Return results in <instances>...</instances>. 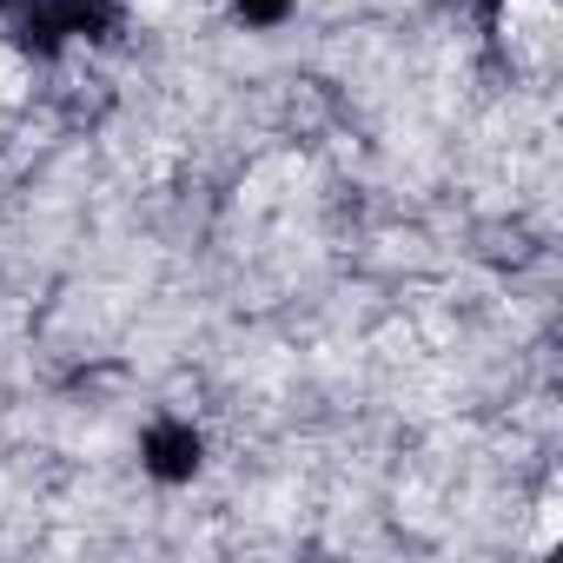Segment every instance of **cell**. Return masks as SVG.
<instances>
[{"instance_id":"3","label":"cell","mask_w":563,"mask_h":563,"mask_svg":"<svg viewBox=\"0 0 563 563\" xmlns=\"http://www.w3.org/2000/svg\"><path fill=\"white\" fill-rule=\"evenodd\" d=\"M225 14H232L245 34H278V27L299 14V0H225Z\"/></svg>"},{"instance_id":"1","label":"cell","mask_w":563,"mask_h":563,"mask_svg":"<svg viewBox=\"0 0 563 563\" xmlns=\"http://www.w3.org/2000/svg\"><path fill=\"white\" fill-rule=\"evenodd\" d=\"M126 27L120 0H27L14 14V47L41 67L67 60L74 47H113Z\"/></svg>"},{"instance_id":"2","label":"cell","mask_w":563,"mask_h":563,"mask_svg":"<svg viewBox=\"0 0 563 563\" xmlns=\"http://www.w3.org/2000/svg\"><path fill=\"white\" fill-rule=\"evenodd\" d=\"M133 457H140V471H146L159 490H186V484H199V471H206V431H199L186 411H159V418L140 424Z\"/></svg>"},{"instance_id":"4","label":"cell","mask_w":563,"mask_h":563,"mask_svg":"<svg viewBox=\"0 0 563 563\" xmlns=\"http://www.w3.org/2000/svg\"><path fill=\"white\" fill-rule=\"evenodd\" d=\"M27 8V0H0V14H21Z\"/></svg>"}]
</instances>
